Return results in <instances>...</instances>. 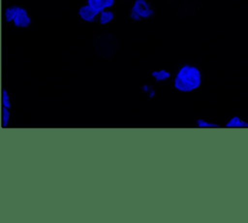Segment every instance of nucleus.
<instances>
[{
  "mask_svg": "<svg viewBox=\"0 0 248 223\" xmlns=\"http://www.w3.org/2000/svg\"><path fill=\"white\" fill-rule=\"evenodd\" d=\"M201 73L198 68L190 65L183 66L176 75L174 86L182 92H189L198 88L201 84Z\"/></svg>",
  "mask_w": 248,
  "mask_h": 223,
  "instance_id": "f257e3e1",
  "label": "nucleus"
},
{
  "mask_svg": "<svg viewBox=\"0 0 248 223\" xmlns=\"http://www.w3.org/2000/svg\"><path fill=\"white\" fill-rule=\"evenodd\" d=\"M152 15V10L149 8L145 0H136L132 8V17L140 19V17H148Z\"/></svg>",
  "mask_w": 248,
  "mask_h": 223,
  "instance_id": "f03ea898",
  "label": "nucleus"
},
{
  "mask_svg": "<svg viewBox=\"0 0 248 223\" xmlns=\"http://www.w3.org/2000/svg\"><path fill=\"white\" fill-rule=\"evenodd\" d=\"M13 22L16 27H27L30 24L31 19L28 16L26 10L19 7V9L16 13V16H15Z\"/></svg>",
  "mask_w": 248,
  "mask_h": 223,
  "instance_id": "7ed1b4c3",
  "label": "nucleus"
},
{
  "mask_svg": "<svg viewBox=\"0 0 248 223\" xmlns=\"http://www.w3.org/2000/svg\"><path fill=\"white\" fill-rule=\"evenodd\" d=\"M98 14H99V12L96 11L95 9H93L92 7H90L89 5L82 6L78 10L79 16L85 21H93Z\"/></svg>",
  "mask_w": 248,
  "mask_h": 223,
  "instance_id": "20e7f679",
  "label": "nucleus"
},
{
  "mask_svg": "<svg viewBox=\"0 0 248 223\" xmlns=\"http://www.w3.org/2000/svg\"><path fill=\"white\" fill-rule=\"evenodd\" d=\"M87 5L100 13L103 10L111 7L114 4V0H87Z\"/></svg>",
  "mask_w": 248,
  "mask_h": 223,
  "instance_id": "39448f33",
  "label": "nucleus"
},
{
  "mask_svg": "<svg viewBox=\"0 0 248 223\" xmlns=\"http://www.w3.org/2000/svg\"><path fill=\"white\" fill-rule=\"evenodd\" d=\"M19 7L17 6H12V7H9L6 9L5 11V18L7 21H13L15 16H16V13L18 11Z\"/></svg>",
  "mask_w": 248,
  "mask_h": 223,
  "instance_id": "423d86ee",
  "label": "nucleus"
},
{
  "mask_svg": "<svg viewBox=\"0 0 248 223\" xmlns=\"http://www.w3.org/2000/svg\"><path fill=\"white\" fill-rule=\"evenodd\" d=\"M100 13H101V15H100V23L101 24H107L112 20V18H113L112 12L103 10Z\"/></svg>",
  "mask_w": 248,
  "mask_h": 223,
  "instance_id": "0eeeda50",
  "label": "nucleus"
},
{
  "mask_svg": "<svg viewBox=\"0 0 248 223\" xmlns=\"http://www.w3.org/2000/svg\"><path fill=\"white\" fill-rule=\"evenodd\" d=\"M152 76L157 80H166L170 77V73L166 72L165 70H161L159 72H153Z\"/></svg>",
  "mask_w": 248,
  "mask_h": 223,
  "instance_id": "6e6552de",
  "label": "nucleus"
},
{
  "mask_svg": "<svg viewBox=\"0 0 248 223\" xmlns=\"http://www.w3.org/2000/svg\"><path fill=\"white\" fill-rule=\"evenodd\" d=\"M2 104H3V107H5L7 109L11 108L10 98H9V95H8V93L5 89L2 90Z\"/></svg>",
  "mask_w": 248,
  "mask_h": 223,
  "instance_id": "1a4fd4ad",
  "label": "nucleus"
},
{
  "mask_svg": "<svg viewBox=\"0 0 248 223\" xmlns=\"http://www.w3.org/2000/svg\"><path fill=\"white\" fill-rule=\"evenodd\" d=\"M9 109L3 107L2 109V121H3V127H6L8 122H9V118H10V112L8 111Z\"/></svg>",
  "mask_w": 248,
  "mask_h": 223,
  "instance_id": "9d476101",
  "label": "nucleus"
}]
</instances>
